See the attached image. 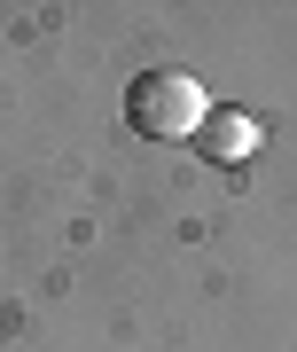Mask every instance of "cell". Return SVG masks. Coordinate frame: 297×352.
Instances as JSON below:
<instances>
[{
  "label": "cell",
  "instance_id": "6da1fadb",
  "mask_svg": "<svg viewBox=\"0 0 297 352\" xmlns=\"http://www.w3.org/2000/svg\"><path fill=\"white\" fill-rule=\"evenodd\" d=\"M204 118H211V94H204V78H188V71H141L133 87H125V126L141 141H196Z\"/></svg>",
  "mask_w": 297,
  "mask_h": 352
},
{
  "label": "cell",
  "instance_id": "7a4b0ae2",
  "mask_svg": "<svg viewBox=\"0 0 297 352\" xmlns=\"http://www.w3.org/2000/svg\"><path fill=\"white\" fill-rule=\"evenodd\" d=\"M258 141H266V126H258L250 110H211V118H204V133H196V149H204L211 164H243Z\"/></svg>",
  "mask_w": 297,
  "mask_h": 352
}]
</instances>
